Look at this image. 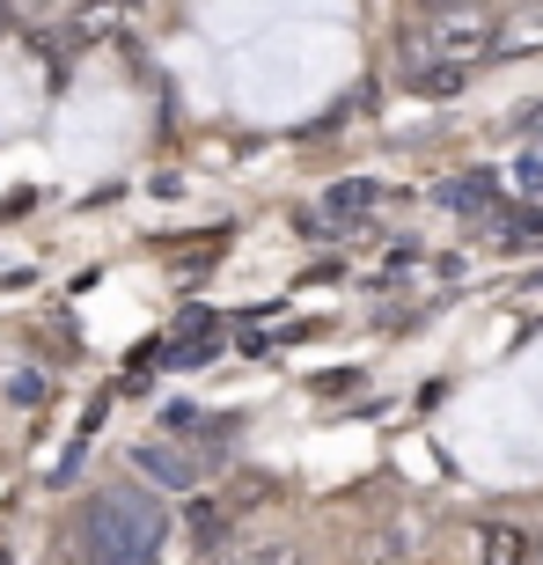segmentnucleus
<instances>
[{"instance_id": "nucleus-8", "label": "nucleus", "mask_w": 543, "mask_h": 565, "mask_svg": "<svg viewBox=\"0 0 543 565\" xmlns=\"http://www.w3.org/2000/svg\"><path fill=\"white\" fill-rule=\"evenodd\" d=\"M462 82H470V66H456V60H418L412 66V88H418V96H434V104H440V96H462Z\"/></svg>"}, {"instance_id": "nucleus-11", "label": "nucleus", "mask_w": 543, "mask_h": 565, "mask_svg": "<svg viewBox=\"0 0 543 565\" xmlns=\"http://www.w3.org/2000/svg\"><path fill=\"white\" fill-rule=\"evenodd\" d=\"M323 206H331V213H345V221H353V213L382 206V184H368V177H345V184H331V199H323Z\"/></svg>"}, {"instance_id": "nucleus-12", "label": "nucleus", "mask_w": 543, "mask_h": 565, "mask_svg": "<svg viewBox=\"0 0 543 565\" xmlns=\"http://www.w3.org/2000/svg\"><path fill=\"white\" fill-rule=\"evenodd\" d=\"M440 206H492V177H456V184H440Z\"/></svg>"}, {"instance_id": "nucleus-14", "label": "nucleus", "mask_w": 543, "mask_h": 565, "mask_svg": "<svg viewBox=\"0 0 543 565\" xmlns=\"http://www.w3.org/2000/svg\"><path fill=\"white\" fill-rule=\"evenodd\" d=\"M0 492H8V478H0Z\"/></svg>"}, {"instance_id": "nucleus-7", "label": "nucleus", "mask_w": 543, "mask_h": 565, "mask_svg": "<svg viewBox=\"0 0 543 565\" xmlns=\"http://www.w3.org/2000/svg\"><path fill=\"white\" fill-rule=\"evenodd\" d=\"M228 522H235V514L221 500H199V492L184 500V536H191V551H221V544H228Z\"/></svg>"}, {"instance_id": "nucleus-1", "label": "nucleus", "mask_w": 543, "mask_h": 565, "mask_svg": "<svg viewBox=\"0 0 543 565\" xmlns=\"http://www.w3.org/2000/svg\"><path fill=\"white\" fill-rule=\"evenodd\" d=\"M162 551V507L147 484H104L74 514V558L82 565H155Z\"/></svg>"}, {"instance_id": "nucleus-4", "label": "nucleus", "mask_w": 543, "mask_h": 565, "mask_svg": "<svg viewBox=\"0 0 543 565\" xmlns=\"http://www.w3.org/2000/svg\"><path fill=\"white\" fill-rule=\"evenodd\" d=\"M140 8L147 0H74V15L60 22V44H96V38H110V30H126Z\"/></svg>"}, {"instance_id": "nucleus-3", "label": "nucleus", "mask_w": 543, "mask_h": 565, "mask_svg": "<svg viewBox=\"0 0 543 565\" xmlns=\"http://www.w3.org/2000/svg\"><path fill=\"white\" fill-rule=\"evenodd\" d=\"M206 448H177V440H140L132 448V470H140L147 484H162V492H199V478H206Z\"/></svg>"}, {"instance_id": "nucleus-13", "label": "nucleus", "mask_w": 543, "mask_h": 565, "mask_svg": "<svg viewBox=\"0 0 543 565\" xmlns=\"http://www.w3.org/2000/svg\"><path fill=\"white\" fill-rule=\"evenodd\" d=\"M418 8H426V15H440V8H462V0H418Z\"/></svg>"}, {"instance_id": "nucleus-9", "label": "nucleus", "mask_w": 543, "mask_h": 565, "mask_svg": "<svg viewBox=\"0 0 543 565\" xmlns=\"http://www.w3.org/2000/svg\"><path fill=\"white\" fill-rule=\"evenodd\" d=\"M272 500H279V478H265V470H243V478L228 484V500H221V507H228V514H257V507H272Z\"/></svg>"}, {"instance_id": "nucleus-6", "label": "nucleus", "mask_w": 543, "mask_h": 565, "mask_svg": "<svg viewBox=\"0 0 543 565\" xmlns=\"http://www.w3.org/2000/svg\"><path fill=\"white\" fill-rule=\"evenodd\" d=\"M221 565H309L301 558V536H287V529H265V536H235V544L213 551Z\"/></svg>"}, {"instance_id": "nucleus-5", "label": "nucleus", "mask_w": 543, "mask_h": 565, "mask_svg": "<svg viewBox=\"0 0 543 565\" xmlns=\"http://www.w3.org/2000/svg\"><path fill=\"white\" fill-rule=\"evenodd\" d=\"M529 52H543V0H522L492 22V60H529Z\"/></svg>"}, {"instance_id": "nucleus-2", "label": "nucleus", "mask_w": 543, "mask_h": 565, "mask_svg": "<svg viewBox=\"0 0 543 565\" xmlns=\"http://www.w3.org/2000/svg\"><path fill=\"white\" fill-rule=\"evenodd\" d=\"M492 52V15H485L478 0H462V8H440V15H426V30H412V66L418 60H485Z\"/></svg>"}, {"instance_id": "nucleus-10", "label": "nucleus", "mask_w": 543, "mask_h": 565, "mask_svg": "<svg viewBox=\"0 0 543 565\" xmlns=\"http://www.w3.org/2000/svg\"><path fill=\"white\" fill-rule=\"evenodd\" d=\"M478 558L485 565H529V536H522V529H507V522H492L478 536Z\"/></svg>"}]
</instances>
